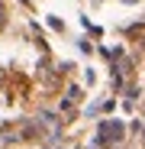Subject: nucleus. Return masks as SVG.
<instances>
[{
	"label": "nucleus",
	"instance_id": "obj_1",
	"mask_svg": "<svg viewBox=\"0 0 145 149\" xmlns=\"http://www.w3.org/2000/svg\"><path fill=\"white\" fill-rule=\"evenodd\" d=\"M0 23H3V0H0Z\"/></svg>",
	"mask_w": 145,
	"mask_h": 149
}]
</instances>
